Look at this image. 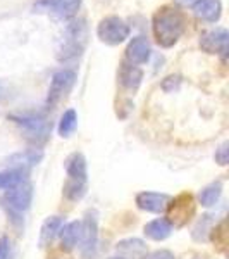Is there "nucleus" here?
Returning <instances> with one entry per match:
<instances>
[{
  "instance_id": "nucleus-21",
  "label": "nucleus",
  "mask_w": 229,
  "mask_h": 259,
  "mask_svg": "<svg viewBox=\"0 0 229 259\" xmlns=\"http://www.w3.org/2000/svg\"><path fill=\"white\" fill-rule=\"evenodd\" d=\"M81 6V0H53L52 9L57 12L59 18H73Z\"/></svg>"
},
{
  "instance_id": "nucleus-24",
  "label": "nucleus",
  "mask_w": 229,
  "mask_h": 259,
  "mask_svg": "<svg viewBox=\"0 0 229 259\" xmlns=\"http://www.w3.org/2000/svg\"><path fill=\"white\" fill-rule=\"evenodd\" d=\"M210 233H212V240H214V244L217 245L220 250L226 247L227 245V223L226 221H222V223L217 225L215 228H212Z\"/></svg>"
},
{
  "instance_id": "nucleus-3",
  "label": "nucleus",
  "mask_w": 229,
  "mask_h": 259,
  "mask_svg": "<svg viewBox=\"0 0 229 259\" xmlns=\"http://www.w3.org/2000/svg\"><path fill=\"white\" fill-rule=\"evenodd\" d=\"M86 36H88V31H86V24L85 21H73L64 31V36L61 40V45L57 49V57L62 62L73 61L76 57H80L85 50L86 45Z\"/></svg>"
},
{
  "instance_id": "nucleus-25",
  "label": "nucleus",
  "mask_w": 229,
  "mask_h": 259,
  "mask_svg": "<svg viewBox=\"0 0 229 259\" xmlns=\"http://www.w3.org/2000/svg\"><path fill=\"white\" fill-rule=\"evenodd\" d=\"M227 152H229L227 144H222V145H220V147L217 149V152H215V161H217L220 166H226V164H227V161H229Z\"/></svg>"
},
{
  "instance_id": "nucleus-9",
  "label": "nucleus",
  "mask_w": 229,
  "mask_h": 259,
  "mask_svg": "<svg viewBox=\"0 0 229 259\" xmlns=\"http://www.w3.org/2000/svg\"><path fill=\"white\" fill-rule=\"evenodd\" d=\"M98 242V228L97 220L93 216H86L85 221H81V232H80V250L83 257H91L97 250Z\"/></svg>"
},
{
  "instance_id": "nucleus-17",
  "label": "nucleus",
  "mask_w": 229,
  "mask_h": 259,
  "mask_svg": "<svg viewBox=\"0 0 229 259\" xmlns=\"http://www.w3.org/2000/svg\"><path fill=\"white\" fill-rule=\"evenodd\" d=\"M81 221H71L68 225H62L61 228V244L64 250H73L80 242Z\"/></svg>"
},
{
  "instance_id": "nucleus-28",
  "label": "nucleus",
  "mask_w": 229,
  "mask_h": 259,
  "mask_svg": "<svg viewBox=\"0 0 229 259\" xmlns=\"http://www.w3.org/2000/svg\"><path fill=\"white\" fill-rule=\"evenodd\" d=\"M178 4H181V6H193L197 0H176Z\"/></svg>"
},
{
  "instance_id": "nucleus-20",
  "label": "nucleus",
  "mask_w": 229,
  "mask_h": 259,
  "mask_svg": "<svg viewBox=\"0 0 229 259\" xmlns=\"http://www.w3.org/2000/svg\"><path fill=\"white\" fill-rule=\"evenodd\" d=\"M220 194H222V185H220V182H215V183L207 185L205 189L200 192L198 200H200L202 206L210 207V206H215V202L219 200Z\"/></svg>"
},
{
  "instance_id": "nucleus-18",
  "label": "nucleus",
  "mask_w": 229,
  "mask_h": 259,
  "mask_svg": "<svg viewBox=\"0 0 229 259\" xmlns=\"http://www.w3.org/2000/svg\"><path fill=\"white\" fill-rule=\"evenodd\" d=\"M143 232L148 239L160 242V240H165L170 235V232H173V225H170L167 220L159 218V220H153V221H150V223L145 225Z\"/></svg>"
},
{
  "instance_id": "nucleus-22",
  "label": "nucleus",
  "mask_w": 229,
  "mask_h": 259,
  "mask_svg": "<svg viewBox=\"0 0 229 259\" xmlns=\"http://www.w3.org/2000/svg\"><path fill=\"white\" fill-rule=\"evenodd\" d=\"M78 126V114L74 109H68L62 114V118L59 121V135L68 139L74 133V130Z\"/></svg>"
},
{
  "instance_id": "nucleus-14",
  "label": "nucleus",
  "mask_w": 229,
  "mask_h": 259,
  "mask_svg": "<svg viewBox=\"0 0 229 259\" xmlns=\"http://www.w3.org/2000/svg\"><path fill=\"white\" fill-rule=\"evenodd\" d=\"M41 157H43L41 150L31 149V150H24V152L14 154V156L9 157V161H7V162H9L11 169H21V171H24L26 168H30V166L38 164V162L41 161Z\"/></svg>"
},
{
  "instance_id": "nucleus-8",
  "label": "nucleus",
  "mask_w": 229,
  "mask_h": 259,
  "mask_svg": "<svg viewBox=\"0 0 229 259\" xmlns=\"http://www.w3.org/2000/svg\"><path fill=\"white\" fill-rule=\"evenodd\" d=\"M4 200H6V204L12 211L16 212L26 211L31 206V200H33V185L24 180V182L18 183L12 189H7L6 195H4Z\"/></svg>"
},
{
  "instance_id": "nucleus-7",
  "label": "nucleus",
  "mask_w": 229,
  "mask_h": 259,
  "mask_svg": "<svg viewBox=\"0 0 229 259\" xmlns=\"http://www.w3.org/2000/svg\"><path fill=\"white\" fill-rule=\"evenodd\" d=\"M74 80H76V73L69 69H62L59 73L53 74L52 83H50L48 97H47V106L53 107L59 100L64 99L69 94V90L73 89Z\"/></svg>"
},
{
  "instance_id": "nucleus-4",
  "label": "nucleus",
  "mask_w": 229,
  "mask_h": 259,
  "mask_svg": "<svg viewBox=\"0 0 229 259\" xmlns=\"http://www.w3.org/2000/svg\"><path fill=\"white\" fill-rule=\"evenodd\" d=\"M12 119H14L16 124H19L28 140L35 142V144H41V142H45L48 139L50 124L43 116H40V114H21V116H12Z\"/></svg>"
},
{
  "instance_id": "nucleus-12",
  "label": "nucleus",
  "mask_w": 229,
  "mask_h": 259,
  "mask_svg": "<svg viewBox=\"0 0 229 259\" xmlns=\"http://www.w3.org/2000/svg\"><path fill=\"white\" fill-rule=\"evenodd\" d=\"M126 57L130 64H145L150 57V44L145 36H136L130 41L126 49Z\"/></svg>"
},
{
  "instance_id": "nucleus-16",
  "label": "nucleus",
  "mask_w": 229,
  "mask_h": 259,
  "mask_svg": "<svg viewBox=\"0 0 229 259\" xmlns=\"http://www.w3.org/2000/svg\"><path fill=\"white\" fill-rule=\"evenodd\" d=\"M62 225H64V221H62V218H59V216H50V218L43 221L41 230H40V239H38L40 247H47L48 244H52L55 235L61 232Z\"/></svg>"
},
{
  "instance_id": "nucleus-15",
  "label": "nucleus",
  "mask_w": 229,
  "mask_h": 259,
  "mask_svg": "<svg viewBox=\"0 0 229 259\" xmlns=\"http://www.w3.org/2000/svg\"><path fill=\"white\" fill-rule=\"evenodd\" d=\"M141 78H143V73H141V69L138 68V66L126 64V62L121 66L119 81H121V85H123L124 89L131 90V92L138 90V87L141 83Z\"/></svg>"
},
{
  "instance_id": "nucleus-2",
  "label": "nucleus",
  "mask_w": 229,
  "mask_h": 259,
  "mask_svg": "<svg viewBox=\"0 0 229 259\" xmlns=\"http://www.w3.org/2000/svg\"><path fill=\"white\" fill-rule=\"evenodd\" d=\"M68 183L64 185V195L69 200H80L86 194V159L81 152H74L66 159Z\"/></svg>"
},
{
  "instance_id": "nucleus-1",
  "label": "nucleus",
  "mask_w": 229,
  "mask_h": 259,
  "mask_svg": "<svg viewBox=\"0 0 229 259\" xmlns=\"http://www.w3.org/2000/svg\"><path fill=\"white\" fill-rule=\"evenodd\" d=\"M186 19L185 14L180 9H174V7H162L153 14L152 28L153 35H155L157 44L162 47L169 49L181 38V35L185 33Z\"/></svg>"
},
{
  "instance_id": "nucleus-30",
  "label": "nucleus",
  "mask_w": 229,
  "mask_h": 259,
  "mask_svg": "<svg viewBox=\"0 0 229 259\" xmlns=\"http://www.w3.org/2000/svg\"><path fill=\"white\" fill-rule=\"evenodd\" d=\"M0 97H2V89H0Z\"/></svg>"
},
{
  "instance_id": "nucleus-23",
  "label": "nucleus",
  "mask_w": 229,
  "mask_h": 259,
  "mask_svg": "<svg viewBox=\"0 0 229 259\" xmlns=\"http://www.w3.org/2000/svg\"><path fill=\"white\" fill-rule=\"evenodd\" d=\"M24 182V171L21 169H6L0 171V189L7 190Z\"/></svg>"
},
{
  "instance_id": "nucleus-19",
  "label": "nucleus",
  "mask_w": 229,
  "mask_h": 259,
  "mask_svg": "<svg viewBox=\"0 0 229 259\" xmlns=\"http://www.w3.org/2000/svg\"><path fill=\"white\" fill-rule=\"evenodd\" d=\"M118 250L128 257H141L147 252V245L138 239H128L118 244Z\"/></svg>"
},
{
  "instance_id": "nucleus-10",
  "label": "nucleus",
  "mask_w": 229,
  "mask_h": 259,
  "mask_svg": "<svg viewBox=\"0 0 229 259\" xmlns=\"http://www.w3.org/2000/svg\"><path fill=\"white\" fill-rule=\"evenodd\" d=\"M170 197L160 192H140L136 195V206L147 212H162L167 207Z\"/></svg>"
},
{
  "instance_id": "nucleus-6",
  "label": "nucleus",
  "mask_w": 229,
  "mask_h": 259,
  "mask_svg": "<svg viewBox=\"0 0 229 259\" xmlns=\"http://www.w3.org/2000/svg\"><path fill=\"white\" fill-rule=\"evenodd\" d=\"M167 221L174 227H183L193 218L195 214V200L191 194H181L167 204Z\"/></svg>"
},
{
  "instance_id": "nucleus-26",
  "label": "nucleus",
  "mask_w": 229,
  "mask_h": 259,
  "mask_svg": "<svg viewBox=\"0 0 229 259\" xmlns=\"http://www.w3.org/2000/svg\"><path fill=\"white\" fill-rule=\"evenodd\" d=\"M0 259H11V242L7 237L0 239Z\"/></svg>"
},
{
  "instance_id": "nucleus-5",
  "label": "nucleus",
  "mask_w": 229,
  "mask_h": 259,
  "mask_svg": "<svg viewBox=\"0 0 229 259\" xmlns=\"http://www.w3.org/2000/svg\"><path fill=\"white\" fill-rule=\"evenodd\" d=\"M97 35L103 44L119 45L130 36V26L118 16H109L98 23Z\"/></svg>"
},
{
  "instance_id": "nucleus-13",
  "label": "nucleus",
  "mask_w": 229,
  "mask_h": 259,
  "mask_svg": "<svg viewBox=\"0 0 229 259\" xmlns=\"http://www.w3.org/2000/svg\"><path fill=\"white\" fill-rule=\"evenodd\" d=\"M193 11L197 18L209 21V23H215L220 18L222 4H220V0H197L193 4Z\"/></svg>"
},
{
  "instance_id": "nucleus-29",
  "label": "nucleus",
  "mask_w": 229,
  "mask_h": 259,
  "mask_svg": "<svg viewBox=\"0 0 229 259\" xmlns=\"http://www.w3.org/2000/svg\"><path fill=\"white\" fill-rule=\"evenodd\" d=\"M109 259H124V257H109Z\"/></svg>"
},
{
  "instance_id": "nucleus-11",
  "label": "nucleus",
  "mask_w": 229,
  "mask_h": 259,
  "mask_svg": "<svg viewBox=\"0 0 229 259\" xmlns=\"http://www.w3.org/2000/svg\"><path fill=\"white\" fill-rule=\"evenodd\" d=\"M200 47L209 54H224L227 50V31L224 28L207 31L200 38Z\"/></svg>"
},
{
  "instance_id": "nucleus-27",
  "label": "nucleus",
  "mask_w": 229,
  "mask_h": 259,
  "mask_svg": "<svg viewBox=\"0 0 229 259\" xmlns=\"http://www.w3.org/2000/svg\"><path fill=\"white\" fill-rule=\"evenodd\" d=\"M141 259H176L170 250H155V252H150Z\"/></svg>"
}]
</instances>
